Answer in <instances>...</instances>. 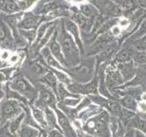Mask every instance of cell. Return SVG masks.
<instances>
[{
  "label": "cell",
  "instance_id": "6da1fadb",
  "mask_svg": "<svg viewBox=\"0 0 146 137\" xmlns=\"http://www.w3.org/2000/svg\"><path fill=\"white\" fill-rule=\"evenodd\" d=\"M110 114L106 110L82 123V132L92 137H111L109 127Z\"/></svg>",
  "mask_w": 146,
  "mask_h": 137
},
{
  "label": "cell",
  "instance_id": "7a4b0ae2",
  "mask_svg": "<svg viewBox=\"0 0 146 137\" xmlns=\"http://www.w3.org/2000/svg\"><path fill=\"white\" fill-rule=\"evenodd\" d=\"M59 42H60L63 56L68 64V68L79 65L80 62V55L79 49H78V47L73 40L72 37L66 31L64 23L60 31V36H59Z\"/></svg>",
  "mask_w": 146,
  "mask_h": 137
},
{
  "label": "cell",
  "instance_id": "3957f363",
  "mask_svg": "<svg viewBox=\"0 0 146 137\" xmlns=\"http://www.w3.org/2000/svg\"><path fill=\"white\" fill-rule=\"evenodd\" d=\"M95 59H89L80 61L79 65L68 68L67 72L75 81L85 83L91 80L95 76Z\"/></svg>",
  "mask_w": 146,
  "mask_h": 137
},
{
  "label": "cell",
  "instance_id": "277c9868",
  "mask_svg": "<svg viewBox=\"0 0 146 137\" xmlns=\"http://www.w3.org/2000/svg\"><path fill=\"white\" fill-rule=\"evenodd\" d=\"M67 89L70 92L74 94L80 95H97L99 93V78L98 76H94L93 79L89 82L80 83V82H73L67 86Z\"/></svg>",
  "mask_w": 146,
  "mask_h": 137
},
{
  "label": "cell",
  "instance_id": "5b68a950",
  "mask_svg": "<svg viewBox=\"0 0 146 137\" xmlns=\"http://www.w3.org/2000/svg\"><path fill=\"white\" fill-rule=\"evenodd\" d=\"M123 83H124V80H123L120 71L118 70L116 63L113 61H111L105 70V84L111 94L114 90L121 86Z\"/></svg>",
  "mask_w": 146,
  "mask_h": 137
},
{
  "label": "cell",
  "instance_id": "8992f818",
  "mask_svg": "<svg viewBox=\"0 0 146 137\" xmlns=\"http://www.w3.org/2000/svg\"><path fill=\"white\" fill-rule=\"evenodd\" d=\"M90 3L98 9L100 15L108 19L119 17L122 14L121 7L111 0H90Z\"/></svg>",
  "mask_w": 146,
  "mask_h": 137
},
{
  "label": "cell",
  "instance_id": "52a82bcc",
  "mask_svg": "<svg viewBox=\"0 0 146 137\" xmlns=\"http://www.w3.org/2000/svg\"><path fill=\"white\" fill-rule=\"evenodd\" d=\"M56 110L57 119L58 126L60 128L61 132L65 137H78V132L75 130L74 125L72 124V122L65 113H64L60 109Z\"/></svg>",
  "mask_w": 146,
  "mask_h": 137
},
{
  "label": "cell",
  "instance_id": "ba28073f",
  "mask_svg": "<svg viewBox=\"0 0 146 137\" xmlns=\"http://www.w3.org/2000/svg\"><path fill=\"white\" fill-rule=\"evenodd\" d=\"M114 41H115V38L110 32L100 34V36L96 39V41L90 47V51L87 53V56H94V55L99 54L106 49L108 46L113 43Z\"/></svg>",
  "mask_w": 146,
  "mask_h": 137
},
{
  "label": "cell",
  "instance_id": "9c48e42d",
  "mask_svg": "<svg viewBox=\"0 0 146 137\" xmlns=\"http://www.w3.org/2000/svg\"><path fill=\"white\" fill-rule=\"evenodd\" d=\"M131 87H141L144 89L146 88V68L140 67L137 68L136 70V74L132 79L129 81L123 83L121 86L118 87L117 89H126V88H131Z\"/></svg>",
  "mask_w": 146,
  "mask_h": 137
},
{
  "label": "cell",
  "instance_id": "30bf717a",
  "mask_svg": "<svg viewBox=\"0 0 146 137\" xmlns=\"http://www.w3.org/2000/svg\"><path fill=\"white\" fill-rule=\"evenodd\" d=\"M11 88L15 90H17L18 92H20L24 96H27V97L33 98L36 96L35 89L27 81V80L22 77H18L16 80H14L11 84Z\"/></svg>",
  "mask_w": 146,
  "mask_h": 137
},
{
  "label": "cell",
  "instance_id": "8fae6325",
  "mask_svg": "<svg viewBox=\"0 0 146 137\" xmlns=\"http://www.w3.org/2000/svg\"><path fill=\"white\" fill-rule=\"evenodd\" d=\"M19 112V107L17 100H9L3 102L0 106V116L3 120H7L15 117Z\"/></svg>",
  "mask_w": 146,
  "mask_h": 137
},
{
  "label": "cell",
  "instance_id": "7c38bea8",
  "mask_svg": "<svg viewBox=\"0 0 146 137\" xmlns=\"http://www.w3.org/2000/svg\"><path fill=\"white\" fill-rule=\"evenodd\" d=\"M71 19L76 23L83 33H88L92 29L95 21V18L87 17L81 13H73Z\"/></svg>",
  "mask_w": 146,
  "mask_h": 137
},
{
  "label": "cell",
  "instance_id": "4fadbf2b",
  "mask_svg": "<svg viewBox=\"0 0 146 137\" xmlns=\"http://www.w3.org/2000/svg\"><path fill=\"white\" fill-rule=\"evenodd\" d=\"M118 48H119V46L117 45V43L115 42V41H114L113 43H111L110 46H108V47L104 50H102V52L97 54V57L95 58L96 66L100 65V64H102L103 62L112 61L111 59H114V57H115Z\"/></svg>",
  "mask_w": 146,
  "mask_h": 137
},
{
  "label": "cell",
  "instance_id": "5bb4252c",
  "mask_svg": "<svg viewBox=\"0 0 146 137\" xmlns=\"http://www.w3.org/2000/svg\"><path fill=\"white\" fill-rule=\"evenodd\" d=\"M117 68H118V70L120 71L122 79L124 80V83L131 80L132 78L135 76L136 70H137V68L135 67V64L132 61V59L131 61H128V62L118 63Z\"/></svg>",
  "mask_w": 146,
  "mask_h": 137
},
{
  "label": "cell",
  "instance_id": "9a60e30c",
  "mask_svg": "<svg viewBox=\"0 0 146 137\" xmlns=\"http://www.w3.org/2000/svg\"><path fill=\"white\" fill-rule=\"evenodd\" d=\"M38 105L45 107H49L51 109H56V103H57V99L55 97L54 93L51 90H49L48 89H41L40 93H39V100L38 102Z\"/></svg>",
  "mask_w": 146,
  "mask_h": 137
},
{
  "label": "cell",
  "instance_id": "2e32d148",
  "mask_svg": "<svg viewBox=\"0 0 146 137\" xmlns=\"http://www.w3.org/2000/svg\"><path fill=\"white\" fill-rule=\"evenodd\" d=\"M57 38H58V30L55 31V33L51 39V41H50V43H49L50 50H51V53L53 54V56L56 58L57 61L60 64H62L63 66L68 68V64L66 62L65 58L63 56L61 47H60V45H59V43L58 42Z\"/></svg>",
  "mask_w": 146,
  "mask_h": 137
},
{
  "label": "cell",
  "instance_id": "e0dca14e",
  "mask_svg": "<svg viewBox=\"0 0 146 137\" xmlns=\"http://www.w3.org/2000/svg\"><path fill=\"white\" fill-rule=\"evenodd\" d=\"M103 110L104 109L102 108L100 106H99V105L94 104V103H91L86 109H84L83 111H81L79 114H78L77 119L81 123H84L87 120H89L90 118L98 115V114L102 112Z\"/></svg>",
  "mask_w": 146,
  "mask_h": 137
},
{
  "label": "cell",
  "instance_id": "ac0fdd59",
  "mask_svg": "<svg viewBox=\"0 0 146 137\" xmlns=\"http://www.w3.org/2000/svg\"><path fill=\"white\" fill-rule=\"evenodd\" d=\"M135 51L136 50L134 49V48L132 47V46L124 45L120 51H119L118 53H116L115 57H114V59H113V61L117 64L131 61L132 59V57H133V54Z\"/></svg>",
  "mask_w": 146,
  "mask_h": 137
},
{
  "label": "cell",
  "instance_id": "d6986e66",
  "mask_svg": "<svg viewBox=\"0 0 146 137\" xmlns=\"http://www.w3.org/2000/svg\"><path fill=\"white\" fill-rule=\"evenodd\" d=\"M40 19L39 16L33 15L32 13H27L24 18L18 23V27L23 29H35L38 24V21Z\"/></svg>",
  "mask_w": 146,
  "mask_h": 137
},
{
  "label": "cell",
  "instance_id": "ffe728a7",
  "mask_svg": "<svg viewBox=\"0 0 146 137\" xmlns=\"http://www.w3.org/2000/svg\"><path fill=\"white\" fill-rule=\"evenodd\" d=\"M64 25H65V27L67 29V30L70 32V33L74 37V39L76 40L77 44L79 45V47L81 49V52H83V47H82V42L80 39V29L79 27L76 24L74 21H72L70 19H65L64 20Z\"/></svg>",
  "mask_w": 146,
  "mask_h": 137
},
{
  "label": "cell",
  "instance_id": "44dd1931",
  "mask_svg": "<svg viewBox=\"0 0 146 137\" xmlns=\"http://www.w3.org/2000/svg\"><path fill=\"white\" fill-rule=\"evenodd\" d=\"M119 102L121 103V105L127 110H130V111L138 112V102L139 100H137L134 97H132L131 95H124L121 97L120 99H118Z\"/></svg>",
  "mask_w": 146,
  "mask_h": 137
},
{
  "label": "cell",
  "instance_id": "7402d4cb",
  "mask_svg": "<svg viewBox=\"0 0 146 137\" xmlns=\"http://www.w3.org/2000/svg\"><path fill=\"white\" fill-rule=\"evenodd\" d=\"M44 114H45V120L46 122L48 127H50L51 129H56V130H60V128L58 126V119H57V114L55 113L51 108L49 107H45V111H44Z\"/></svg>",
  "mask_w": 146,
  "mask_h": 137
},
{
  "label": "cell",
  "instance_id": "603a6c76",
  "mask_svg": "<svg viewBox=\"0 0 146 137\" xmlns=\"http://www.w3.org/2000/svg\"><path fill=\"white\" fill-rule=\"evenodd\" d=\"M127 129L128 128H132V129L138 130L143 132V134H146V120L143 117H141L138 113L131 119L130 122L127 124Z\"/></svg>",
  "mask_w": 146,
  "mask_h": 137
},
{
  "label": "cell",
  "instance_id": "cb8c5ba5",
  "mask_svg": "<svg viewBox=\"0 0 146 137\" xmlns=\"http://www.w3.org/2000/svg\"><path fill=\"white\" fill-rule=\"evenodd\" d=\"M80 11L82 15H84L87 17L96 18L99 15V10L96 8L92 4H84L80 7Z\"/></svg>",
  "mask_w": 146,
  "mask_h": 137
},
{
  "label": "cell",
  "instance_id": "d4e9b609",
  "mask_svg": "<svg viewBox=\"0 0 146 137\" xmlns=\"http://www.w3.org/2000/svg\"><path fill=\"white\" fill-rule=\"evenodd\" d=\"M42 53H43L44 57H45V59H46V61H47V62H48V64L49 66H51L52 68H58V70H59L67 71L66 68H62L61 64L59 63V62L57 61V59L52 56L51 53H50V51L48 50V49L45 48V49L42 50Z\"/></svg>",
  "mask_w": 146,
  "mask_h": 137
},
{
  "label": "cell",
  "instance_id": "484cf974",
  "mask_svg": "<svg viewBox=\"0 0 146 137\" xmlns=\"http://www.w3.org/2000/svg\"><path fill=\"white\" fill-rule=\"evenodd\" d=\"M42 80L47 85H48L50 88H52V90L55 91V93H57V91H58V79H57V77L53 71L48 70V72L46 73L45 75H43Z\"/></svg>",
  "mask_w": 146,
  "mask_h": 137
},
{
  "label": "cell",
  "instance_id": "4316f807",
  "mask_svg": "<svg viewBox=\"0 0 146 137\" xmlns=\"http://www.w3.org/2000/svg\"><path fill=\"white\" fill-rule=\"evenodd\" d=\"M136 114H137V112L130 111V110H127L122 107L120 113H119V115H118V118H119V120L125 125V127H127V124L130 122V121L136 115Z\"/></svg>",
  "mask_w": 146,
  "mask_h": 137
},
{
  "label": "cell",
  "instance_id": "83f0119b",
  "mask_svg": "<svg viewBox=\"0 0 146 137\" xmlns=\"http://www.w3.org/2000/svg\"><path fill=\"white\" fill-rule=\"evenodd\" d=\"M19 129V137H36L38 135V131L29 126V124L21 125Z\"/></svg>",
  "mask_w": 146,
  "mask_h": 137
},
{
  "label": "cell",
  "instance_id": "f1b7e54d",
  "mask_svg": "<svg viewBox=\"0 0 146 137\" xmlns=\"http://www.w3.org/2000/svg\"><path fill=\"white\" fill-rule=\"evenodd\" d=\"M144 35H146V18L143 20V23H141V25L139 27V30H137L136 32H133V34L131 36V38H129L127 39L126 43L127 42H130V41H133L135 39H138L141 37H143Z\"/></svg>",
  "mask_w": 146,
  "mask_h": 137
},
{
  "label": "cell",
  "instance_id": "f546056e",
  "mask_svg": "<svg viewBox=\"0 0 146 137\" xmlns=\"http://www.w3.org/2000/svg\"><path fill=\"white\" fill-rule=\"evenodd\" d=\"M53 72L55 73V75H56L57 79L61 82V83H63L64 85H70V83H72V80L71 78L68 76V74H66L65 71L63 70H54Z\"/></svg>",
  "mask_w": 146,
  "mask_h": 137
},
{
  "label": "cell",
  "instance_id": "4dcf8cb0",
  "mask_svg": "<svg viewBox=\"0 0 146 137\" xmlns=\"http://www.w3.org/2000/svg\"><path fill=\"white\" fill-rule=\"evenodd\" d=\"M132 61L135 65H146V51H136L132 57Z\"/></svg>",
  "mask_w": 146,
  "mask_h": 137
},
{
  "label": "cell",
  "instance_id": "1f68e13d",
  "mask_svg": "<svg viewBox=\"0 0 146 137\" xmlns=\"http://www.w3.org/2000/svg\"><path fill=\"white\" fill-rule=\"evenodd\" d=\"M131 46L137 51H146V35L133 40L131 42Z\"/></svg>",
  "mask_w": 146,
  "mask_h": 137
},
{
  "label": "cell",
  "instance_id": "d6a6232c",
  "mask_svg": "<svg viewBox=\"0 0 146 137\" xmlns=\"http://www.w3.org/2000/svg\"><path fill=\"white\" fill-rule=\"evenodd\" d=\"M25 118V113H20L19 116L15 118V120H13L9 125V132L12 134H15V132H17L21 126V122L23 121V119Z\"/></svg>",
  "mask_w": 146,
  "mask_h": 137
},
{
  "label": "cell",
  "instance_id": "836d02e7",
  "mask_svg": "<svg viewBox=\"0 0 146 137\" xmlns=\"http://www.w3.org/2000/svg\"><path fill=\"white\" fill-rule=\"evenodd\" d=\"M30 68L32 71H33L35 74L36 75H45L46 73L48 72L47 68L45 66L41 65L40 63H38V61H34L30 63Z\"/></svg>",
  "mask_w": 146,
  "mask_h": 137
},
{
  "label": "cell",
  "instance_id": "e575fe53",
  "mask_svg": "<svg viewBox=\"0 0 146 137\" xmlns=\"http://www.w3.org/2000/svg\"><path fill=\"white\" fill-rule=\"evenodd\" d=\"M80 100H81V97H68L62 100L60 102L68 107L74 108L80 102Z\"/></svg>",
  "mask_w": 146,
  "mask_h": 137
},
{
  "label": "cell",
  "instance_id": "d590c367",
  "mask_svg": "<svg viewBox=\"0 0 146 137\" xmlns=\"http://www.w3.org/2000/svg\"><path fill=\"white\" fill-rule=\"evenodd\" d=\"M33 115H34V118L36 119V121L39 122V124H41L42 126H48L45 120V114L42 111H40L38 109L33 108Z\"/></svg>",
  "mask_w": 146,
  "mask_h": 137
},
{
  "label": "cell",
  "instance_id": "8d00e7d4",
  "mask_svg": "<svg viewBox=\"0 0 146 137\" xmlns=\"http://www.w3.org/2000/svg\"><path fill=\"white\" fill-rule=\"evenodd\" d=\"M68 11H65V10H62V9H55V10L51 11L49 13V15L47 16L46 17V19L47 20H50L52 19V18H55V17H68Z\"/></svg>",
  "mask_w": 146,
  "mask_h": 137
},
{
  "label": "cell",
  "instance_id": "74e56055",
  "mask_svg": "<svg viewBox=\"0 0 146 137\" xmlns=\"http://www.w3.org/2000/svg\"><path fill=\"white\" fill-rule=\"evenodd\" d=\"M58 8H62L61 5L59 3H57V2H51V3L46 4L45 6L42 7V9L40 10V13L46 14V13H48L50 11H53V10H55V9H58Z\"/></svg>",
  "mask_w": 146,
  "mask_h": 137
},
{
  "label": "cell",
  "instance_id": "f35d334b",
  "mask_svg": "<svg viewBox=\"0 0 146 137\" xmlns=\"http://www.w3.org/2000/svg\"><path fill=\"white\" fill-rule=\"evenodd\" d=\"M54 29H55V26H50V27L48 29V31L47 32V34L45 35V37H44V39H41L38 43V46H36V49H40V48H42L43 46L47 43V41L49 39V37H50V35L52 34V32L54 31Z\"/></svg>",
  "mask_w": 146,
  "mask_h": 137
},
{
  "label": "cell",
  "instance_id": "ab89813d",
  "mask_svg": "<svg viewBox=\"0 0 146 137\" xmlns=\"http://www.w3.org/2000/svg\"><path fill=\"white\" fill-rule=\"evenodd\" d=\"M51 25H53V22H48V23H45V24L43 25H41L40 27H39V29L38 31V39H36V43L38 42V41L42 39V37L44 36V33H45V31L46 29H48V27H50Z\"/></svg>",
  "mask_w": 146,
  "mask_h": 137
},
{
  "label": "cell",
  "instance_id": "60d3db41",
  "mask_svg": "<svg viewBox=\"0 0 146 137\" xmlns=\"http://www.w3.org/2000/svg\"><path fill=\"white\" fill-rule=\"evenodd\" d=\"M21 35L26 37V38L29 39V41H32L35 39V37H36V30H24L22 29L21 30Z\"/></svg>",
  "mask_w": 146,
  "mask_h": 137
},
{
  "label": "cell",
  "instance_id": "b9f144b4",
  "mask_svg": "<svg viewBox=\"0 0 146 137\" xmlns=\"http://www.w3.org/2000/svg\"><path fill=\"white\" fill-rule=\"evenodd\" d=\"M34 2H35V0H21V1L17 2V5L19 6L20 9L25 10V9L29 8Z\"/></svg>",
  "mask_w": 146,
  "mask_h": 137
},
{
  "label": "cell",
  "instance_id": "7bdbcfd3",
  "mask_svg": "<svg viewBox=\"0 0 146 137\" xmlns=\"http://www.w3.org/2000/svg\"><path fill=\"white\" fill-rule=\"evenodd\" d=\"M123 137H135V129L132 128H128L125 134L123 135Z\"/></svg>",
  "mask_w": 146,
  "mask_h": 137
},
{
  "label": "cell",
  "instance_id": "ee69618b",
  "mask_svg": "<svg viewBox=\"0 0 146 137\" xmlns=\"http://www.w3.org/2000/svg\"><path fill=\"white\" fill-rule=\"evenodd\" d=\"M137 2H138L140 7L146 9V0H137Z\"/></svg>",
  "mask_w": 146,
  "mask_h": 137
},
{
  "label": "cell",
  "instance_id": "f6af8a7d",
  "mask_svg": "<svg viewBox=\"0 0 146 137\" xmlns=\"http://www.w3.org/2000/svg\"><path fill=\"white\" fill-rule=\"evenodd\" d=\"M135 137H146V134L141 131L135 130Z\"/></svg>",
  "mask_w": 146,
  "mask_h": 137
},
{
  "label": "cell",
  "instance_id": "bcb514c9",
  "mask_svg": "<svg viewBox=\"0 0 146 137\" xmlns=\"http://www.w3.org/2000/svg\"><path fill=\"white\" fill-rule=\"evenodd\" d=\"M7 80V76L4 74V73H2L1 71H0V82L2 81H5Z\"/></svg>",
  "mask_w": 146,
  "mask_h": 137
},
{
  "label": "cell",
  "instance_id": "7dc6e473",
  "mask_svg": "<svg viewBox=\"0 0 146 137\" xmlns=\"http://www.w3.org/2000/svg\"><path fill=\"white\" fill-rule=\"evenodd\" d=\"M111 1H112V2H113L114 4H116L117 6H119V7H120L121 5V3L123 2V0H111Z\"/></svg>",
  "mask_w": 146,
  "mask_h": 137
},
{
  "label": "cell",
  "instance_id": "c3c4849f",
  "mask_svg": "<svg viewBox=\"0 0 146 137\" xmlns=\"http://www.w3.org/2000/svg\"><path fill=\"white\" fill-rule=\"evenodd\" d=\"M4 95H5V94H4V92H3V90H2L1 89H0V100H1V99L4 97Z\"/></svg>",
  "mask_w": 146,
  "mask_h": 137
},
{
  "label": "cell",
  "instance_id": "681fc988",
  "mask_svg": "<svg viewBox=\"0 0 146 137\" xmlns=\"http://www.w3.org/2000/svg\"><path fill=\"white\" fill-rule=\"evenodd\" d=\"M78 137H88V136H87L85 134H80V135H78Z\"/></svg>",
  "mask_w": 146,
  "mask_h": 137
},
{
  "label": "cell",
  "instance_id": "f907efd6",
  "mask_svg": "<svg viewBox=\"0 0 146 137\" xmlns=\"http://www.w3.org/2000/svg\"><path fill=\"white\" fill-rule=\"evenodd\" d=\"M74 1H76V2H82V1H84V0H74Z\"/></svg>",
  "mask_w": 146,
  "mask_h": 137
},
{
  "label": "cell",
  "instance_id": "816d5d0a",
  "mask_svg": "<svg viewBox=\"0 0 146 137\" xmlns=\"http://www.w3.org/2000/svg\"><path fill=\"white\" fill-rule=\"evenodd\" d=\"M145 16H146V9H145Z\"/></svg>",
  "mask_w": 146,
  "mask_h": 137
}]
</instances>
